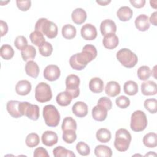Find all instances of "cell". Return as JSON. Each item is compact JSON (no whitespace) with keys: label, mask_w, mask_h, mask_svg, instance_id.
Masks as SVG:
<instances>
[{"label":"cell","mask_w":157,"mask_h":157,"mask_svg":"<svg viewBox=\"0 0 157 157\" xmlns=\"http://www.w3.org/2000/svg\"><path fill=\"white\" fill-rule=\"evenodd\" d=\"M16 4H17V6L20 10H21V11H26L31 7V1L29 0H26V1L17 0L16 1Z\"/></svg>","instance_id":"bcb514c9"},{"label":"cell","mask_w":157,"mask_h":157,"mask_svg":"<svg viewBox=\"0 0 157 157\" xmlns=\"http://www.w3.org/2000/svg\"><path fill=\"white\" fill-rule=\"evenodd\" d=\"M61 129L63 131L67 129H72L75 131L77 129V123L75 120L71 117H65L62 123Z\"/></svg>","instance_id":"d590c367"},{"label":"cell","mask_w":157,"mask_h":157,"mask_svg":"<svg viewBox=\"0 0 157 157\" xmlns=\"http://www.w3.org/2000/svg\"><path fill=\"white\" fill-rule=\"evenodd\" d=\"M97 50L94 45H86L83 47L81 53H75L71 56L69 59L70 66L75 70H82L88 63L97 56Z\"/></svg>","instance_id":"6da1fadb"},{"label":"cell","mask_w":157,"mask_h":157,"mask_svg":"<svg viewBox=\"0 0 157 157\" xmlns=\"http://www.w3.org/2000/svg\"><path fill=\"white\" fill-rule=\"evenodd\" d=\"M20 101L11 100L7 103V110L8 113L13 118H18L22 116L19 110V104Z\"/></svg>","instance_id":"ffe728a7"},{"label":"cell","mask_w":157,"mask_h":157,"mask_svg":"<svg viewBox=\"0 0 157 157\" xmlns=\"http://www.w3.org/2000/svg\"><path fill=\"white\" fill-rule=\"evenodd\" d=\"M61 71L58 66L50 64L45 67L44 71V78L50 82L56 80L60 76Z\"/></svg>","instance_id":"30bf717a"},{"label":"cell","mask_w":157,"mask_h":157,"mask_svg":"<svg viewBox=\"0 0 157 157\" xmlns=\"http://www.w3.org/2000/svg\"><path fill=\"white\" fill-rule=\"evenodd\" d=\"M29 39L31 42L37 47H39L45 42V39L44 38V34L36 30L30 34Z\"/></svg>","instance_id":"836d02e7"},{"label":"cell","mask_w":157,"mask_h":157,"mask_svg":"<svg viewBox=\"0 0 157 157\" xmlns=\"http://www.w3.org/2000/svg\"><path fill=\"white\" fill-rule=\"evenodd\" d=\"M19 110L23 115L26 116L32 120H37L39 118V107L37 105L31 104L28 102H20Z\"/></svg>","instance_id":"ba28073f"},{"label":"cell","mask_w":157,"mask_h":157,"mask_svg":"<svg viewBox=\"0 0 157 157\" xmlns=\"http://www.w3.org/2000/svg\"><path fill=\"white\" fill-rule=\"evenodd\" d=\"M143 143L148 148H155L157 145V136L155 132H149L143 137Z\"/></svg>","instance_id":"4316f807"},{"label":"cell","mask_w":157,"mask_h":157,"mask_svg":"<svg viewBox=\"0 0 157 157\" xmlns=\"http://www.w3.org/2000/svg\"><path fill=\"white\" fill-rule=\"evenodd\" d=\"M131 135L129 132L124 128H120L116 131L114 147L118 151H126L131 142Z\"/></svg>","instance_id":"3957f363"},{"label":"cell","mask_w":157,"mask_h":157,"mask_svg":"<svg viewBox=\"0 0 157 157\" xmlns=\"http://www.w3.org/2000/svg\"><path fill=\"white\" fill-rule=\"evenodd\" d=\"M55 157H75V155L71 150H67L61 146L55 147L53 150Z\"/></svg>","instance_id":"d6a6232c"},{"label":"cell","mask_w":157,"mask_h":157,"mask_svg":"<svg viewBox=\"0 0 157 157\" xmlns=\"http://www.w3.org/2000/svg\"><path fill=\"white\" fill-rule=\"evenodd\" d=\"M81 36L86 40H93L97 37V30L96 27L90 24L86 23L81 28Z\"/></svg>","instance_id":"8fae6325"},{"label":"cell","mask_w":157,"mask_h":157,"mask_svg":"<svg viewBox=\"0 0 157 157\" xmlns=\"http://www.w3.org/2000/svg\"><path fill=\"white\" fill-rule=\"evenodd\" d=\"M0 28H1V36L3 37L6 35L8 31V26L6 21L0 20Z\"/></svg>","instance_id":"c3c4849f"},{"label":"cell","mask_w":157,"mask_h":157,"mask_svg":"<svg viewBox=\"0 0 157 157\" xmlns=\"http://www.w3.org/2000/svg\"><path fill=\"white\" fill-rule=\"evenodd\" d=\"M62 35L66 39H72L76 36V28L71 24H66L62 28Z\"/></svg>","instance_id":"83f0119b"},{"label":"cell","mask_w":157,"mask_h":157,"mask_svg":"<svg viewBox=\"0 0 157 157\" xmlns=\"http://www.w3.org/2000/svg\"><path fill=\"white\" fill-rule=\"evenodd\" d=\"M129 2L136 8L143 7L145 4V0H131Z\"/></svg>","instance_id":"681fc988"},{"label":"cell","mask_w":157,"mask_h":157,"mask_svg":"<svg viewBox=\"0 0 157 157\" xmlns=\"http://www.w3.org/2000/svg\"><path fill=\"white\" fill-rule=\"evenodd\" d=\"M121 90L120 85L115 81L109 82L105 88V93L110 97H115L120 94Z\"/></svg>","instance_id":"603a6c76"},{"label":"cell","mask_w":157,"mask_h":157,"mask_svg":"<svg viewBox=\"0 0 157 157\" xmlns=\"http://www.w3.org/2000/svg\"><path fill=\"white\" fill-rule=\"evenodd\" d=\"M63 140L67 144L73 143L77 139L75 131L72 129H67L63 131L62 136Z\"/></svg>","instance_id":"f35d334b"},{"label":"cell","mask_w":157,"mask_h":157,"mask_svg":"<svg viewBox=\"0 0 157 157\" xmlns=\"http://www.w3.org/2000/svg\"><path fill=\"white\" fill-rule=\"evenodd\" d=\"M100 30L102 36H105L109 34H115L117 31L115 23L110 19L103 20L100 25Z\"/></svg>","instance_id":"7c38bea8"},{"label":"cell","mask_w":157,"mask_h":157,"mask_svg":"<svg viewBox=\"0 0 157 157\" xmlns=\"http://www.w3.org/2000/svg\"><path fill=\"white\" fill-rule=\"evenodd\" d=\"M117 58L125 67L132 68L134 67L138 61L137 56L131 50L123 48L117 53Z\"/></svg>","instance_id":"277c9868"},{"label":"cell","mask_w":157,"mask_h":157,"mask_svg":"<svg viewBox=\"0 0 157 157\" xmlns=\"http://www.w3.org/2000/svg\"><path fill=\"white\" fill-rule=\"evenodd\" d=\"M33 156L34 157H49V155L47 150L41 147L35 149Z\"/></svg>","instance_id":"7dc6e473"},{"label":"cell","mask_w":157,"mask_h":157,"mask_svg":"<svg viewBox=\"0 0 157 157\" xmlns=\"http://www.w3.org/2000/svg\"><path fill=\"white\" fill-rule=\"evenodd\" d=\"M25 71L28 75L36 78L39 74V67L34 61H29L25 65Z\"/></svg>","instance_id":"d4e9b609"},{"label":"cell","mask_w":157,"mask_h":157,"mask_svg":"<svg viewBox=\"0 0 157 157\" xmlns=\"http://www.w3.org/2000/svg\"><path fill=\"white\" fill-rule=\"evenodd\" d=\"M123 90L126 94L133 96L138 92V85L134 81L128 80L124 84Z\"/></svg>","instance_id":"1f68e13d"},{"label":"cell","mask_w":157,"mask_h":157,"mask_svg":"<svg viewBox=\"0 0 157 157\" xmlns=\"http://www.w3.org/2000/svg\"><path fill=\"white\" fill-rule=\"evenodd\" d=\"M72 98L67 91H62L59 93L56 97V101L60 106L65 107L69 105L72 101Z\"/></svg>","instance_id":"484cf974"},{"label":"cell","mask_w":157,"mask_h":157,"mask_svg":"<svg viewBox=\"0 0 157 157\" xmlns=\"http://www.w3.org/2000/svg\"><path fill=\"white\" fill-rule=\"evenodd\" d=\"M0 55L3 59L6 60H9L13 56L14 50L10 45L4 44L1 47Z\"/></svg>","instance_id":"e575fe53"},{"label":"cell","mask_w":157,"mask_h":157,"mask_svg":"<svg viewBox=\"0 0 157 157\" xmlns=\"http://www.w3.org/2000/svg\"><path fill=\"white\" fill-rule=\"evenodd\" d=\"M86 13L82 8H76L71 14L72 21L77 25H81L85 21L86 19Z\"/></svg>","instance_id":"44dd1931"},{"label":"cell","mask_w":157,"mask_h":157,"mask_svg":"<svg viewBox=\"0 0 157 157\" xmlns=\"http://www.w3.org/2000/svg\"><path fill=\"white\" fill-rule=\"evenodd\" d=\"M35 29L45 34L49 39H53L58 34L56 25L45 18H41L37 21L35 25Z\"/></svg>","instance_id":"7a4b0ae2"},{"label":"cell","mask_w":157,"mask_h":157,"mask_svg":"<svg viewBox=\"0 0 157 157\" xmlns=\"http://www.w3.org/2000/svg\"><path fill=\"white\" fill-rule=\"evenodd\" d=\"M137 76L141 80H148L151 75V71L147 66H140L137 69Z\"/></svg>","instance_id":"8d00e7d4"},{"label":"cell","mask_w":157,"mask_h":157,"mask_svg":"<svg viewBox=\"0 0 157 157\" xmlns=\"http://www.w3.org/2000/svg\"><path fill=\"white\" fill-rule=\"evenodd\" d=\"M119 43V40L115 34H109L104 37L102 44L105 48L112 50L116 48Z\"/></svg>","instance_id":"d6986e66"},{"label":"cell","mask_w":157,"mask_h":157,"mask_svg":"<svg viewBox=\"0 0 157 157\" xmlns=\"http://www.w3.org/2000/svg\"><path fill=\"white\" fill-rule=\"evenodd\" d=\"M21 55L25 61L33 59L36 55V48L33 45H28L21 50Z\"/></svg>","instance_id":"4dcf8cb0"},{"label":"cell","mask_w":157,"mask_h":157,"mask_svg":"<svg viewBox=\"0 0 157 157\" xmlns=\"http://www.w3.org/2000/svg\"><path fill=\"white\" fill-rule=\"evenodd\" d=\"M148 121L145 113L142 110H136L131 118L130 127L135 132H140L144 131L147 126Z\"/></svg>","instance_id":"8992f818"},{"label":"cell","mask_w":157,"mask_h":157,"mask_svg":"<svg viewBox=\"0 0 157 157\" xmlns=\"http://www.w3.org/2000/svg\"><path fill=\"white\" fill-rule=\"evenodd\" d=\"M31 90V84L26 80H22L18 82L15 86L16 93L21 96L28 94Z\"/></svg>","instance_id":"e0dca14e"},{"label":"cell","mask_w":157,"mask_h":157,"mask_svg":"<svg viewBox=\"0 0 157 157\" xmlns=\"http://www.w3.org/2000/svg\"><path fill=\"white\" fill-rule=\"evenodd\" d=\"M39 52L44 56H49L53 52V47L50 43L45 42L39 47Z\"/></svg>","instance_id":"ab89813d"},{"label":"cell","mask_w":157,"mask_h":157,"mask_svg":"<svg viewBox=\"0 0 157 157\" xmlns=\"http://www.w3.org/2000/svg\"><path fill=\"white\" fill-rule=\"evenodd\" d=\"M80 78L75 74H70L66 78V91L71 94L72 99L79 96Z\"/></svg>","instance_id":"9c48e42d"},{"label":"cell","mask_w":157,"mask_h":157,"mask_svg":"<svg viewBox=\"0 0 157 157\" xmlns=\"http://www.w3.org/2000/svg\"><path fill=\"white\" fill-rule=\"evenodd\" d=\"M132 10L128 6H122L117 12V16L120 21H129L132 17Z\"/></svg>","instance_id":"7402d4cb"},{"label":"cell","mask_w":157,"mask_h":157,"mask_svg":"<svg viewBox=\"0 0 157 157\" xmlns=\"http://www.w3.org/2000/svg\"><path fill=\"white\" fill-rule=\"evenodd\" d=\"M134 23L136 28L140 31H146L150 26L148 17L145 14H141L137 16Z\"/></svg>","instance_id":"4fadbf2b"},{"label":"cell","mask_w":157,"mask_h":157,"mask_svg":"<svg viewBox=\"0 0 157 157\" xmlns=\"http://www.w3.org/2000/svg\"><path fill=\"white\" fill-rule=\"evenodd\" d=\"M40 142V139L39 136L36 133H30L29 134L25 140V143L28 147L29 148L35 147Z\"/></svg>","instance_id":"74e56055"},{"label":"cell","mask_w":157,"mask_h":157,"mask_svg":"<svg viewBox=\"0 0 157 157\" xmlns=\"http://www.w3.org/2000/svg\"><path fill=\"white\" fill-rule=\"evenodd\" d=\"M96 139L98 141L102 143H107L111 139V132L106 128H101L97 132L96 134Z\"/></svg>","instance_id":"f546056e"},{"label":"cell","mask_w":157,"mask_h":157,"mask_svg":"<svg viewBox=\"0 0 157 157\" xmlns=\"http://www.w3.org/2000/svg\"><path fill=\"white\" fill-rule=\"evenodd\" d=\"M58 137L56 132L52 131H46L42 135V142L47 147H52L58 142Z\"/></svg>","instance_id":"5bb4252c"},{"label":"cell","mask_w":157,"mask_h":157,"mask_svg":"<svg viewBox=\"0 0 157 157\" xmlns=\"http://www.w3.org/2000/svg\"><path fill=\"white\" fill-rule=\"evenodd\" d=\"M141 91L145 96L155 95L157 93L156 83L152 80H148L141 84Z\"/></svg>","instance_id":"9a60e30c"},{"label":"cell","mask_w":157,"mask_h":157,"mask_svg":"<svg viewBox=\"0 0 157 157\" xmlns=\"http://www.w3.org/2000/svg\"><path fill=\"white\" fill-rule=\"evenodd\" d=\"M89 88L94 93H100L104 89V82L99 77L91 78L89 82Z\"/></svg>","instance_id":"cb8c5ba5"},{"label":"cell","mask_w":157,"mask_h":157,"mask_svg":"<svg viewBox=\"0 0 157 157\" xmlns=\"http://www.w3.org/2000/svg\"><path fill=\"white\" fill-rule=\"evenodd\" d=\"M156 15H157V12L155 11L150 16V19H149V22L152 23L154 26L157 25V20H156Z\"/></svg>","instance_id":"f907efd6"},{"label":"cell","mask_w":157,"mask_h":157,"mask_svg":"<svg viewBox=\"0 0 157 157\" xmlns=\"http://www.w3.org/2000/svg\"><path fill=\"white\" fill-rule=\"evenodd\" d=\"M107 111L105 107L98 104L92 109V117L98 121H102L107 118Z\"/></svg>","instance_id":"2e32d148"},{"label":"cell","mask_w":157,"mask_h":157,"mask_svg":"<svg viewBox=\"0 0 157 157\" xmlns=\"http://www.w3.org/2000/svg\"><path fill=\"white\" fill-rule=\"evenodd\" d=\"M94 154L98 157H110L112 155V151L108 146L99 145L94 148Z\"/></svg>","instance_id":"f1b7e54d"},{"label":"cell","mask_w":157,"mask_h":157,"mask_svg":"<svg viewBox=\"0 0 157 157\" xmlns=\"http://www.w3.org/2000/svg\"><path fill=\"white\" fill-rule=\"evenodd\" d=\"M76 150L82 156H88L90 153V147L83 142H79L77 144Z\"/></svg>","instance_id":"b9f144b4"},{"label":"cell","mask_w":157,"mask_h":157,"mask_svg":"<svg viewBox=\"0 0 157 157\" xmlns=\"http://www.w3.org/2000/svg\"><path fill=\"white\" fill-rule=\"evenodd\" d=\"M14 45L18 50H23L28 46V41L26 38L23 36H17L15 39Z\"/></svg>","instance_id":"7bdbcfd3"},{"label":"cell","mask_w":157,"mask_h":157,"mask_svg":"<svg viewBox=\"0 0 157 157\" xmlns=\"http://www.w3.org/2000/svg\"><path fill=\"white\" fill-rule=\"evenodd\" d=\"M98 104L105 107L107 110H110L112 107V103L111 100L105 96L101 98L98 101Z\"/></svg>","instance_id":"f6af8a7d"},{"label":"cell","mask_w":157,"mask_h":157,"mask_svg":"<svg viewBox=\"0 0 157 157\" xmlns=\"http://www.w3.org/2000/svg\"><path fill=\"white\" fill-rule=\"evenodd\" d=\"M43 117L45 124L50 127H56L60 121V115L57 109L53 105H45L43 109Z\"/></svg>","instance_id":"5b68a950"},{"label":"cell","mask_w":157,"mask_h":157,"mask_svg":"<svg viewBox=\"0 0 157 157\" xmlns=\"http://www.w3.org/2000/svg\"><path fill=\"white\" fill-rule=\"evenodd\" d=\"M144 107L151 113L156 112L157 101L156 99H147L144 101Z\"/></svg>","instance_id":"60d3db41"},{"label":"cell","mask_w":157,"mask_h":157,"mask_svg":"<svg viewBox=\"0 0 157 157\" xmlns=\"http://www.w3.org/2000/svg\"><path fill=\"white\" fill-rule=\"evenodd\" d=\"M72 111L75 116L80 118L84 117L88 114V105L82 101L76 102L72 107Z\"/></svg>","instance_id":"ac0fdd59"},{"label":"cell","mask_w":157,"mask_h":157,"mask_svg":"<svg viewBox=\"0 0 157 157\" xmlns=\"http://www.w3.org/2000/svg\"><path fill=\"white\" fill-rule=\"evenodd\" d=\"M116 105L121 109H126L130 105V100L125 96H120L115 100Z\"/></svg>","instance_id":"ee69618b"},{"label":"cell","mask_w":157,"mask_h":157,"mask_svg":"<svg viewBox=\"0 0 157 157\" xmlns=\"http://www.w3.org/2000/svg\"><path fill=\"white\" fill-rule=\"evenodd\" d=\"M52 93L49 85L45 82L38 83L35 88V98L40 103L47 102L51 100Z\"/></svg>","instance_id":"52a82bcc"},{"label":"cell","mask_w":157,"mask_h":157,"mask_svg":"<svg viewBox=\"0 0 157 157\" xmlns=\"http://www.w3.org/2000/svg\"><path fill=\"white\" fill-rule=\"evenodd\" d=\"M110 2H111V1H107V0H105V1H102V0L96 1V2L101 6H106L108 4H109Z\"/></svg>","instance_id":"816d5d0a"}]
</instances>
